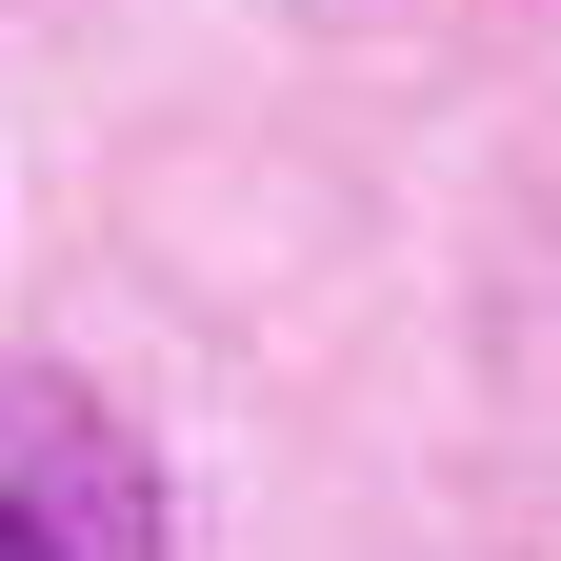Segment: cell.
Listing matches in <instances>:
<instances>
[{
	"label": "cell",
	"instance_id": "1",
	"mask_svg": "<svg viewBox=\"0 0 561 561\" xmlns=\"http://www.w3.org/2000/svg\"><path fill=\"white\" fill-rule=\"evenodd\" d=\"M0 561H161V461L60 362H0Z\"/></svg>",
	"mask_w": 561,
	"mask_h": 561
}]
</instances>
